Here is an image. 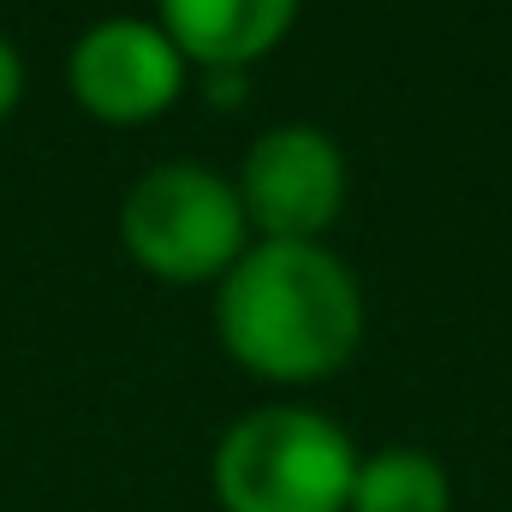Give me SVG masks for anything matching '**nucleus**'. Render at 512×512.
<instances>
[{"instance_id":"nucleus-1","label":"nucleus","mask_w":512,"mask_h":512,"mask_svg":"<svg viewBox=\"0 0 512 512\" xmlns=\"http://www.w3.org/2000/svg\"><path fill=\"white\" fill-rule=\"evenodd\" d=\"M221 346L262 382H322L364 340V292L322 245H256L215 298Z\"/></svg>"},{"instance_id":"nucleus-2","label":"nucleus","mask_w":512,"mask_h":512,"mask_svg":"<svg viewBox=\"0 0 512 512\" xmlns=\"http://www.w3.org/2000/svg\"><path fill=\"white\" fill-rule=\"evenodd\" d=\"M358 453L340 423L304 405L239 417L215 447V495L227 512H346Z\"/></svg>"},{"instance_id":"nucleus-3","label":"nucleus","mask_w":512,"mask_h":512,"mask_svg":"<svg viewBox=\"0 0 512 512\" xmlns=\"http://www.w3.org/2000/svg\"><path fill=\"white\" fill-rule=\"evenodd\" d=\"M120 239L137 256V268L191 286L227 274L245 256V203L221 173L197 161H167L126 191Z\"/></svg>"},{"instance_id":"nucleus-4","label":"nucleus","mask_w":512,"mask_h":512,"mask_svg":"<svg viewBox=\"0 0 512 512\" xmlns=\"http://www.w3.org/2000/svg\"><path fill=\"white\" fill-rule=\"evenodd\" d=\"M245 221H256L280 245H316L346 203V155L316 126H274L245 155L239 179Z\"/></svg>"},{"instance_id":"nucleus-5","label":"nucleus","mask_w":512,"mask_h":512,"mask_svg":"<svg viewBox=\"0 0 512 512\" xmlns=\"http://www.w3.org/2000/svg\"><path fill=\"white\" fill-rule=\"evenodd\" d=\"M185 90V54L167 42V30L108 18L78 36L72 48V96L108 120V126H143Z\"/></svg>"},{"instance_id":"nucleus-6","label":"nucleus","mask_w":512,"mask_h":512,"mask_svg":"<svg viewBox=\"0 0 512 512\" xmlns=\"http://www.w3.org/2000/svg\"><path fill=\"white\" fill-rule=\"evenodd\" d=\"M161 18L179 54L227 72V66L268 54L292 30L298 0H161Z\"/></svg>"},{"instance_id":"nucleus-7","label":"nucleus","mask_w":512,"mask_h":512,"mask_svg":"<svg viewBox=\"0 0 512 512\" xmlns=\"http://www.w3.org/2000/svg\"><path fill=\"white\" fill-rule=\"evenodd\" d=\"M447 507H453L447 471L417 447H387L370 465H358L352 512H447Z\"/></svg>"},{"instance_id":"nucleus-8","label":"nucleus","mask_w":512,"mask_h":512,"mask_svg":"<svg viewBox=\"0 0 512 512\" xmlns=\"http://www.w3.org/2000/svg\"><path fill=\"white\" fill-rule=\"evenodd\" d=\"M18 90H24V66H18V54H12V42H0V120L12 114V102H18Z\"/></svg>"}]
</instances>
